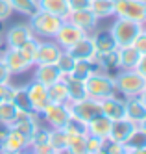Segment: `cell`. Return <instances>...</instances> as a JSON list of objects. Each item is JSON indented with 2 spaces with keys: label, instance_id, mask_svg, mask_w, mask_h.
Returning <instances> with one entry per match:
<instances>
[{
  "label": "cell",
  "instance_id": "4fadbf2b",
  "mask_svg": "<svg viewBox=\"0 0 146 154\" xmlns=\"http://www.w3.org/2000/svg\"><path fill=\"white\" fill-rule=\"evenodd\" d=\"M70 56L76 60V61H94L96 60V50H94V45L91 41V35H85L82 37L80 41H76L74 45H70L69 48H65Z\"/></svg>",
  "mask_w": 146,
  "mask_h": 154
},
{
  "label": "cell",
  "instance_id": "9f6ffc18",
  "mask_svg": "<svg viewBox=\"0 0 146 154\" xmlns=\"http://www.w3.org/2000/svg\"><path fill=\"white\" fill-rule=\"evenodd\" d=\"M0 154H9V152H0Z\"/></svg>",
  "mask_w": 146,
  "mask_h": 154
},
{
  "label": "cell",
  "instance_id": "ba28073f",
  "mask_svg": "<svg viewBox=\"0 0 146 154\" xmlns=\"http://www.w3.org/2000/svg\"><path fill=\"white\" fill-rule=\"evenodd\" d=\"M35 34L30 28L28 23H17L13 26L6 28L4 32V47H11V48H20L26 41L33 39Z\"/></svg>",
  "mask_w": 146,
  "mask_h": 154
},
{
  "label": "cell",
  "instance_id": "7402d4cb",
  "mask_svg": "<svg viewBox=\"0 0 146 154\" xmlns=\"http://www.w3.org/2000/svg\"><path fill=\"white\" fill-rule=\"evenodd\" d=\"M111 123H113V121L107 119L106 115H98V117H94L91 121V123H87V134L94 136V137H100V139H107L109 132H111Z\"/></svg>",
  "mask_w": 146,
  "mask_h": 154
},
{
  "label": "cell",
  "instance_id": "9a60e30c",
  "mask_svg": "<svg viewBox=\"0 0 146 154\" xmlns=\"http://www.w3.org/2000/svg\"><path fill=\"white\" fill-rule=\"evenodd\" d=\"M26 89H28V97H30V102H31L33 112L41 113L43 109H44V106L50 102L48 91H46V85L39 84L37 80H31V82L26 84Z\"/></svg>",
  "mask_w": 146,
  "mask_h": 154
},
{
  "label": "cell",
  "instance_id": "d590c367",
  "mask_svg": "<svg viewBox=\"0 0 146 154\" xmlns=\"http://www.w3.org/2000/svg\"><path fill=\"white\" fill-rule=\"evenodd\" d=\"M85 137L87 136H69V145H67L69 154H87Z\"/></svg>",
  "mask_w": 146,
  "mask_h": 154
},
{
  "label": "cell",
  "instance_id": "7c38bea8",
  "mask_svg": "<svg viewBox=\"0 0 146 154\" xmlns=\"http://www.w3.org/2000/svg\"><path fill=\"white\" fill-rule=\"evenodd\" d=\"M100 108H102V115H106L111 121H118L126 117V98H120L117 95L102 98Z\"/></svg>",
  "mask_w": 146,
  "mask_h": 154
},
{
  "label": "cell",
  "instance_id": "83f0119b",
  "mask_svg": "<svg viewBox=\"0 0 146 154\" xmlns=\"http://www.w3.org/2000/svg\"><path fill=\"white\" fill-rule=\"evenodd\" d=\"M96 71H98L96 61H83V60H80V61L74 63V69L70 71V76H74V78L85 82L89 76H91L93 72H96Z\"/></svg>",
  "mask_w": 146,
  "mask_h": 154
},
{
  "label": "cell",
  "instance_id": "f6af8a7d",
  "mask_svg": "<svg viewBox=\"0 0 146 154\" xmlns=\"http://www.w3.org/2000/svg\"><path fill=\"white\" fill-rule=\"evenodd\" d=\"M0 54H2V50H0ZM7 82H11V72L7 71L2 58H0V84H7Z\"/></svg>",
  "mask_w": 146,
  "mask_h": 154
},
{
  "label": "cell",
  "instance_id": "30bf717a",
  "mask_svg": "<svg viewBox=\"0 0 146 154\" xmlns=\"http://www.w3.org/2000/svg\"><path fill=\"white\" fill-rule=\"evenodd\" d=\"M4 65L7 67V71L11 72V76H17V74H22L26 72L31 65L22 58V54L19 52V48H11V47H4L2 48V54H0Z\"/></svg>",
  "mask_w": 146,
  "mask_h": 154
},
{
  "label": "cell",
  "instance_id": "9c48e42d",
  "mask_svg": "<svg viewBox=\"0 0 146 154\" xmlns=\"http://www.w3.org/2000/svg\"><path fill=\"white\" fill-rule=\"evenodd\" d=\"M85 35H89L87 32H83L82 28H78L76 24L69 23V20H63V24L59 26L58 34L54 35V41L65 50V48H69L70 45H74L76 41H80V39L85 37Z\"/></svg>",
  "mask_w": 146,
  "mask_h": 154
},
{
  "label": "cell",
  "instance_id": "484cf974",
  "mask_svg": "<svg viewBox=\"0 0 146 154\" xmlns=\"http://www.w3.org/2000/svg\"><path fill=\"white\" fill-rule=\"evenodd\" d=\"M89 9L94 13L98 20L115 17V0H91Z\"/></svg>",
  "mask_w": 146,
  "mask_h": 154
},
{
  "label": "cell",
  "instance_id": "816d5d0a",
  "mask_svg": "<svg viewBox=\"0 0 146 154\" xmlns=\"http://www.w3.org/2000/svg\"><path fill=\"white\" fill-rule=\"evenodd\" d=\"M139 126H141V128H144V130H146V117H144V119H142V121H141V123H139Z\"/></svg>",
  "mask_w": 146,
  "mask_h": 154
},
{
  "label": "cell",
  "instance_id": "c3c4849f",
  "mask_svg": "<svg viewBox=\"0 0 146 154\" xmlns=\"http://www.w3.org/2000/svg\"><path fill=\"white\" fill-rule=\"evenodd\" d=\"M4 32H6V20H0V35L4 37Z\"/></svg>",
  "mask_w": 146,
  "mask_h": 154
},
{
  "label": "cell",
  "instance_id": "60d3db41",
  "mask_svg": "<svg viewBox=\"0 0 146 154\" xmlns=\"http://www.w3.org/2000/svg\"><path fill=\"white\" fill-rule=\"evenodd\" d=\"M13 13V8H11L9 0H0V20H7Z\"/></svg>",
  "mask_w": 146,
  "mask_h": 154
},
{
  "label": "cell",
  "instance_id": "7a4b0ae2",
  "mask_svg": "<svg viewBox=\"0 0 146 154\" xmlns=\"http://www.w3.org/2000/svg\"><path fill=\"white\" fill-rule=\"evenodd\" d=\"M30 28L33 30L35 37H44V39H54V35L58 34L59 26L63 24V19L55 17L48 11H43V9H37L35 13L30 15V20H28Z\"/></svg>",
  "mask_w": 146,
  "mask_h": 154
},
{
  "label": "cell",
  "instance_id": "db71d44e",
  "mask_svg": "<svg viewBox=\"0 0 146 154\" xmlns=\"http://www.w3.org/2000/svg\"><path fill=\"white\" fill-rule=\"evenodd\" d=\"M87 154H104L102 150H100V152H87Z\"/></svg>",
  "mask_w": 146,
  "mask_h": 154
},
{
  "label": "cell",
  "instance_id": "8992f818",
  "mask_svg": "<svg viewBox=\"0 0 146 154\" xmlns=\"http://www.w3.org/2000/svg\"><path fill=\"white\" fill-rule=\"evenodd\" d=\"M115 17L146 24V4L139 0H115Z\"/></svg>",
  "mask_w": 146,
  "mask_h": 154
},
{
  "label": "cell",
  "instance_id": "ab89813d",
  "mask_svg": "<svg viewBox=\"0 0 146 154\" xmlns=\"http://www.w3.org/2000/svg\"><path fill=\"white\" fill-rule=\"evenodd\" d=\"M131 47L135 48L139 54H146V30H144V28L139 32V35H137L135 39H133Z\"/></svg>",
  "mask_w": 146,
  "mask_h": 154
},
{
  "label": "cell",
  "instance_id": "8d00e7d4",
  "mask_svg": "<svg viewBox=\"0 0 146 154\" xmlns=\"http://www.w3.org/2000/svg\"><path fill=\"white\" fill-rule=\"evenodd\" d=\"M74 63H76V60H74L67 50H63L61 56H59V60L55 61V65L59 67V71H61L63 74H70V71L74 69Z\"/></svg>",
  "mask_w": 146,
  "mask_h": 154
},
{
  "label": "cell",
  "instance_id": "2e32d148",
  "mask_svg": "<svg viewBox=\"0 0 146 154\" xmlns=\"http://www.w3.org/2000/svg\"><path fill=\"white\" fill-rule=\"evenodd\" d=\"M30 147V141L19 134L15 128H9L6 137L0 143V152H9V154H20L22 150H26Z\"/></svg>",
  "mask_w": 146,
  "mask_h": 154
},
{
  "label": "cell",
  "instance_id": "cb8c5ba5",
  "mask_svg": "<svg viewBox=\"0 0 146 154\" xmlns=\"http://www.w3.org/2000/svg\"><path fill=\"white\" fill-rule=\"evenodd\" d=\"M9 100L15 104V108L19 109V112H33L31 102H30V97H28L26 84H22V85H15Z\"/></svg>",
  "mask_w": 146,
  "mask_h": 154
},
{
  "label": "cell",
  "instance_id": "3957f363",
  "mask_svg": "<svg viewBox=\"0 0 146 154\" xmlns=\"http://www.w3.org/2000/svg\"><path fill=\"white\" fill-rule=\"evenodd\" d=\"M113 76H115L117 93H120L124 98L139 97V93L146 87V80L135 69H118Z\"/></svg>",
  "mask_w": 146,
  "mask_h": 154
},
{
  "label": "cell",
  "instance_id": "ac0fdd59",
  "mask_svg": "<svg viewBox=\"0 0 146 154\" xmlns=\"http://www.w3.org/2000/svg\"><path fill=\"white\" fill-rule=\"evenodd\" d=\"M89 35H91V41H93V45H94L96 56L118 48L117 43H115V39H113V35H111V30H109V28H96V30L91 32Z\"/></svg>",
  "mask_w": 146,
  "mask_h": 154
},
{
  "label": "cell",
  "instance_id": "e575fe53",
  "mask_svg": "<svg viewBox=\"0 0 146 154\" xmlns=\"http://www.w3.org/2000/svg\"><path fill=\"white\" fill-rule=\"evenodd\" d=\"M63 128L69 136H87V125L76 117H69V121H67V125Z\"/></svg>",
  "mask_w": 146,
  "mask_h": 154
},
{
  "label": "cell",
  "instance_id": "d6986e66",
  "mask_svg": "<svg viewBox=\"0 0 146 154\" xmlns=\"http://www.w3.org/2000/svg\"><path fill=\"white\" fill-rule=\"evenodd\" d=\"M135 128H137V125L131 123V121L126 119V117L124 119H118V121H113V123H111V132H109V137L107 139L124 143Z\"/></svg>",
  "mask_w": 146,
  "mask_h": 154
},
{
  "label": "cell",
  "instance_id": "f1b7e54d",
  "mask_svg": "<svg viewBox=\"0 0 146 154\" xmlns=\"http://www.w3.org/2000/svg\"><path fill=\"white\" fill-rule=\"evenodd\" d=\"M46 91H48L50 102H61V104L69 102V93H67V85L63 80H58V82L46 85Z\"/></svg>",
  "mask_w": 146,
  "mask_h": 154
},
{
  "label": "cell",
  "instance_id": "8fae6325",
  "mask_svg": "<svg viewBox=\"0 0 146 154\" xmlns=\"http://www.w3.org/2000/svg\"><path fill=\"white\" fill-rule=\"evenodd\" d=\"M63 48L55 43L54 39H39V47H37V56H35V63H55L59 60Z\"/></svg>",
  "mask_w": 146,
  "mask_h": 154
},
{
  "label": "cell",
  "instance_id": "5b68a950",
  "mask_svg": "<svg viewBox=\"0 0 146 154\" xmlns=\"http://www.w3.org/2000/svg\"><path fill=\"white\" fill-rule=\"evenodd\" d=\"M69 112L70 117H76L83 121V123H91V121L98 115H102V108H100V100H94L91 97H85L82 100L76 102H69Z\"/></svg>",
  "mask_w": 146,
  "mask_h": 154
},
{
  "label": "cell",
  "instance_id": "836d02e7",
  "mask_svg": "<svg viewBox=\"0 0 146 154\" xmlns=\"http://www.w3.org/2000/svg\"><path fill=\"white\" fill-rule=\"evenodd\" d=\"M37 47H39V37H33V39H30V41H26L24 45L19 48V52L22 54V58H24V60L31 65V67H33V63H35Z\"/></svg>",
  "mask_w": 146,
  "mask_h": 154
},
{
  "label": "cell",
  "instance_id": "11a10c76",
  "mask_svg": "<svg viewBox=\"0 0 146 154\" xmlns=\"http://www.w3.org/2000/svg\"><path fill=\"white\" fill-rule=\"evenodd\" d=\"M139 2H144V4H146V0H139Z\"/></svg>",
  "mask_w": 146,
  "mask_h": 154
},
{
  "label": "cell",
  "instance_id": "f907efd6",
  "mask_svg": "<svg viewBox=\"0 0 146 154\" xmlns=\"http://www.w3.org/2000/svg\"><path fill=\"white\" fill-rule=\"evenodd\" d=\"M128 154H146V149L144 150H128Z\"/></svg>",
  "mask_w": 146,
  "mask_h": 154
},
{
  "label": "cell",
  "instance_id": "d6a6232c",
  "mask_svg": "<svg viewBox=\"0 0 146 154\" xmlns=\"http://www.w3.org/2000/svg\"><path fill=\"white\" fill-rule=\"evenodd\" d=\"M11 8H13V11L20 13V15H26L30 17L31 13L37 11V0H9Z\"/></svg>",
  "mask_w": 146,
  "mask_h": 154
},
{
  "label": "cell",
  "instance_id": "44dd1931",
  "mask_svg": "<svg viewBox=\"0 0 146 154\" xmlns=\"http://www.w3.org/2000/svg\"><path fill=\"white\" fill-rule=\"evenodd\" d=\"M37 8L43 9V11H48L59 19H67L70 13V8L67 0H37Z\"/></svg>",
  "mask_w": 146,
  "mask_h": 154
},
{
  "label": "cell",
  "instance_id": "7bdbcfd3",
  "mask_svg": "<svg viewBox=\"0 0 146 154\" xmlns=\"http://www.w3.org/2000/svg\"><path fill=\"white\" fill-rule=\"evenodd\" d=\"M30 149H33L35 152H39V154H58V150H55L50 143H43V145H33V147H30Z\"/></svg>",
  "mask_w": 146,
  "mask_h": 154
},
{
  "label": "cell",
  "instance_id": "603a6c76",
  "mask_svg": "<svg viewBox=\"0 0 146 154\" xmlns=\"http://www.w3.org/2000/svg\"><path fill=\"white\" fill-rule=\"evenodd\" d=\"M144 117H146V106L142 104V100L139 97H128L126 98V119L139 125Z\"/></svg>",
  "mask_w": 146,
  "mask_h": 154
},
{
  "label": "cell",
  "instance_id": "f5cc1de1",
  "mask_svg": "<svg viewBox=\"0 0 146 154\" xmlns=\"http://www.w3.org/2000/svg\"><path fill=\"white\" fill-rule=\"evenodd\" d=\"M2 48H4V37L0 35V50H2Z\"/></svg>",
  "mask_w": 146,
  "mask_h": 154
},
{
  "label": "cell",
  "instance_id": "ffe728a7",
  "mask_svg": "<svg viewBox=\"0 0 146 154\" xmlns=\"http://www.w3.org/2000/svg\"><path fill=\"white\" fill-rule=\"evenodd\" d=\"M67 85V93H69V102H76V100H82V98L87 97V87L83 80H78L70 74H63L61 78Z\"/></svg>",
  "mask_w": 146,
  "mask_h": 154
},
{
  "label": "cell",
  "instance_id": "ee69618b",
  "mask_svg": "<svg viewBox=\"0 0 146 154\" xmlns=\"http://www.w3.org/2000/svg\"><path fill=\"white\" fill-rule=\"evenodd\" d=\"M67 2H69L70 11H76V9H87L91 0H67Z\"/></svg>",
  "mask_w": 146,
  "mask_h": 154
},
{
  "label": "cell",
  "instance_id": "b9f144b4",
  "mask_svg": "<svg viewBox=\"0 0 146 154\" xmlns=\"http://www.w3.org/2000/svg\"><path fill=\"white\" fill-rule=\"evenodd\" d=\"M13 84L7 82V84H0V102L6 100V98H11V93H13Z\"/></svg>",
  "mask_w": 146,
  "mask_h": 154
},
{
  "label": "cell",
  "instance_id": "f546056e",
  "mask_svg": "<svg viewBox=\"0 0 146 154\" xmlns=\"http://www.w3.org/2000/svg\"><path fill=\"white\" fill-rule=\"evenodd\" d=\"M128 150H144L146 149V130L137 125V128L130 134V137L124 141Z\"/></svg>",
  "mask_w": 146,
  "mask_h": 154
},
{
  "label": "cell",
  "instance_id": "6da1fadb",
  "mask_svg": "<svg viewBox=\"0 0 146 154\" xmlns=\"http://www.w3.org/2000/svg\"><path fill=\"white\" fill-rule=\"evenodd\" d=\"M85 87H87V97L94 98V100H102V98L118 95L115 85V76L100 69L85 80Z\"/></svg>",
  "mask_w": 146,
  "mask_h": 154
},
{
  "label": "cell",
  "instance_id": "d4e9b609",
  "mask_svg": "<svg viewBox=\"0 0 146 154\" xmlns=\"http://www.w3.org/2000/svg\"><path fill=\"white\" fill-rule=\"evenodd\" d=\"M96 65L100 71L104 72H109L113 74L118 71V48L111 50V52H106V54H100V56H96Z\"/></svg>",
  "mask_w": 146,
  "mask_h": 154
},
{
  "label": "cell",
  "instance_id": "681fc988",
  "mask_svg": "<svg viewBox=\"0 0 146 154\" xmlns=\"http://www.w3.org/2000/svg\"><path fill=\"white\" fill-rule=\"evenodd\" d=\"M20 154H39V152H35V150H33V149H30V147H28L26 150H22Z\"/></svg>",
  "mask_w": 146,
  "mask_h": 154
},
{
  "label": "cell",
  "instance_id": "277c9868",
  "mask_svg": "<svg viewBox=\"0 0 146 154\" xmlns=\"http://www.w3.org/2000/svg\"><path fill=\"white\" fill-rule=\"evenodd\" d=\"M144 28L142 23L137 20H130V19H118L115 17V23L111 24V35H113L117 47H130L133 39L139 35V32Z\"/></svg>",
  "mask_w": 146,
  "mask_h": 154
},
{
  "label": "cell",
  "instance_id": "7dc6e473",
  "mask_svg": "<svg viewBox=\"0 0 146 154\" xmlns=\"http://www.w3.org/2000/svg\"><path fill=\"white\" fill-rule=\"evenodd\" d=\"M139 98H141V100H142V104L146 106V87H144V89L139 93Z\"/></svg>",
  "mask_w": 146,
  "mask_h": 154
},
{
  "label": "cell",
  "instance_id": "4316f807",
  "mask_svg": "<svg viewBox=\"0 0 146 154\" xmlns=\"http://www.w3.org/2000/svg\"><path fill=\"white\" fill-rule=\"evenodd\" d=\"M141 54L130 47H118V69H135Z\"/></svg>",
  "mask_w": 146,
  "mask_h": 154
},
{
  "label": "cell",
  "instance_id": "5bb4252c",
  "mask_svg": "<svg viewBox=\"0 0 146 154\" xmlns=\"http://www.w3.org/2000/svg\"><path fill=\"white\" fill-rule=\"evenodd\" d=\"M65 20H69V23L76 24L78 28H82L83 32H87V34H91V32H94L98 28V23L100 20L94 17V13L91 11V9H76V11H70L69 17H67Z\"/></svg>",
  "mask_w": 146,
  "mask_h": 154
},
{
  "label": "cell",
  "instance_id": "4dcf8cb0",
  "mask_svg": "<svg viewBox=\"0 0 146 154\" xmlns=\"http://www.w3.org/2000/svg\"><path fill=\"white\" fill-rule=\"evenodd\" d=\"M48 143L55 150H65L69 145V134L65 132V128H48Z\"/></svg>",
  "mask_w": 146,
  "mask_h": 154
},
{
  "label": "cell",
  "instance_id": "74e56055",
  "mask_svg": "<svg viewBox=\"0 0 146 154\" xmlns=\"http://www.w3.org/2000/svg\"><path fill=\"white\" fill-rule=\"evenodd\" d=\"M102 152H104V154H128V149H126V145H124V143H118V141L106 139Z\"/></svg>",
  "mask_w": 146,
  "mask_h": 154
},
{
  "label": "cell",
  "instance_id": "1f68e13d",
  "mask_svg": "<svg viewBox=\"0 0 146 154\" xmlns=\"http://www.w3.org/2000/svg\"><path fill=\"white\" fill-rule=\"evenodd\" d=\"M19 109L15 108V104L9 100V98H6V100L0 102V125L4 126H11V123L15 121V115H17Z\"/></svg>",
  "mask_w": 146,
  "mask_h": 154
},
{
  "label": "cell",
  "instance_id": "e0dca14e",
  "mask_svg": "<svg viewBox=\"0 0 146 154\" xmlns=\"http://www.w3.org/2000/svg\"><path fill=\"white\" fill-rule=\"evenodd\" d=\"M33 67L35 69H33L31 80H37L43 85H50L63 78V72L59 71V67L55 63H39V65H33Z\"/></svg>",
  "mask_w": 146,
  "mask_h": 154
},
{
  "label": "cell",
  "instance_id": "6f0895ef",
  "mask_svg": "<svg viewBox=\"0 0 146 154\" xmlns=\"http://www.w3.org/2000/svg\"><path fill=\"white\" fill-rule=\"evenodd\" d=\"M144 30H146V24H144Z\"/></svg>",
  "mask_w": 146,
  "mask_h": 154
},
{
  "label": "cell",
  "instance_id": "f35d334b",
  "mask_svg": "<svg viewBox=\"0 0 146 154\" xmlns=\"http://www.w3.org/2000/svg\"><path fill=\"white\" fill-rule=\"evenodd\" d=\"M104 143L106 139H100V137H94V136H89L85 137V145H87V152H100L104 149Z\"/></svg>",
  "mask_w": 146,
  "mask_h": 154
},
{
  "label": "cell",
  "instance_id": "bcb514c9",
  "mask_svg": "<svg viewBox=\"0 0 146 154\" xmlns=\"http://www.w3.org/2000/svg\"><path fill=\"white\" fill-rule=\"evenodd\" d=\"M135 71L146 80V54H141V58H139V61L135 65Z\"/></svg>",
  "mask_w": 146,
  "mask_h": 154
},
{
  "label": "cell",
  "instance_id": "52a82bcc",
  "mask_svg": "<svg viewBox=\"0 0 146 154\" xmlns=\"http://www.w3.org/2000/svg\"><path fill=\"white\" fill-rule=\"evenodd\" d=\"M39 115H41V119L44 121V123L48 125V128H63L67 125V121H69V117H70L69 102H67V104L48 102Z\"/></svg>",
  "mask_w": 146,
  "mask_h": 154
}]
</instances>
